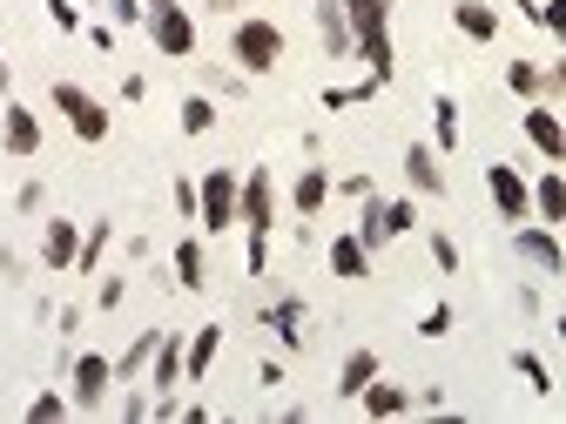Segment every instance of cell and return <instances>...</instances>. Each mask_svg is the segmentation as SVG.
I'll list each match as a JSON object with an SVG mask.
<instances>
[{
  "label": "cell",
  "instance_id": "obj_1",
  "mask_svg": "<svg viewBox=\"0 0 566 424\" xmlns=\"http://www.w3.org/2000/svg\"><path fill=\"white\" fill-rule=\"evenodd\" d=\"M243 230H250V276H263V263H270V230H276L270 169H250V176H243Z\"/></svg>",
  "mask_w": 566,
  "mask_h": 424
},
{
  "label": "cell",
  "instance_id": "obj_2",
  "mask_svg": "<svg viewBox=\"0 0 566 424\" xmlns=\"http://www.w3.org/2000/svg\"><path fill=\"white\" fill-rule=\"evenodd\" d=\"M142 28H149L156 54H169V61L196 54V14L182 8V0H142Z\"/></svg>",
  "mask_w": 566,
  "mask_h": 424
},
{
  "label": "cell",
  "instance_id": "obj_3",
  "mask_svg": "<svg viewBox=\"0 0 566 424\" xmlns=\"http://www.w3.org/2000/svg\"><path fill=\"white\" fill-rule=\"evenodd\" d=\"M196 189H202L196 223H202L209 236H223V230H237V223H243V176H237V169H209Z\"/></svg>",
  "mask_w": 566,
  "mask_h": 424
},
{
  "label": "cell",
  "instance_id": "obj_4",
  "mask_svg": "<svg viewBox=\"0 0 566 424\" xmlns=\"http://www.w3.org/2000/svg\"><path fill=\"white\" fill-rule=\"evenodd\" d=\"M230 54H237L243 75H270V67L283 61V28H276V21H237Z\"/></svg>",
  "mask_w": 566,
  "mask_h": 424
},
{
  "label": "cell",
  "instance_id": "obj_5",
  "mask_svg": "<svg viewBox=\"0 0 566 424\" xmlns=\"http://www.w3.org/2000/svg\"><path fill=\"white\" fill-rule=\"evenodd\" d=\"M54 108L67 115V128H75L82 141H108V108L82 82H54Z\"/></svg>",
  "mask_w": 566,
  "mask_h": 424
},
{
  "label": "cell",
  "instance_id": "obj_6",
  "mask_svg": "<svg viewBox=\"0 0 566 424\" xmlns=\"http://www.w3.org/2000/svg\"><path fill=\"white\" fill-rule=\"evenodd\" d=\"M513 250H520V263L539 269V276H559V269H566V243H559L553 223H520V230H513Z\"/></svg>",
  "mask_w": 566,
  "mask_h": 424
},
{
  "label": "cell",
  "instance_id": "obj_7",
  "mask_svg": "<svg viewBox=\"0 0 566 424\" xmlns=\"http://www.w3.org/2000/svg\"><path fill=\"white\" fill-rule=\"evenodd\" d=\"M485 189H492V209H500L506 223H526V216H533V182H526L513 162H492V169H485Z\"/></svg>",
  "mask_w": 566,
  "mask_h": 424
},
{
  "label": "cell",
  "instance_id": "obj_8",
  "mask_svg": "<svg viewBox=\"0 0 566 424\" xmlns=\"http://www.w3.org/2000/svg\"><path fill=\"white\" fill-rule=\"evenodd\" d=\"M108 384H115V364L88 350V358H75V391H67V398H75V411H82V417H95V411H102V398H108Z\"/></svg>",
  "mask_w": 566,
  "mask_h": 424
},
{
  "label": "cell",
  "instance_id": "obj_9",
  "mask_svg": "<svg viewBox=\"0 0 566 424\" xmlns=\"http://www.w3.org/2000/svg\"><path fill=\"white\" fill-rule=\"evenodd\" d=\"M520 128H526V141L546 156V162H566V121L553 115V108H539V102H526V115H520Z\"/></svg>",
  "mask_w": 566,
  "mask_h": 424
},
{
  "label": "cell",
  "instance_id": "obj_10",
  "mask_svg": "<svg viewBox=\"0 0 566 424\" xmlns=\"http://www.w3.org/2000/svg\"><path fill=\"white\" fill-rule=\"evenodd\" d=\"M0 149L8 156H41V115L8 102V115H0Z\"/></svg>",
  "mask_w": 566,
  "mask_h": 424
},
{
  "label": "cell",
  "instance_id": "obj_11",
  "mask_svg": "<svg viewBox=\"0 0 566 424\" xmlns=\"http://www.w3.org/2000/svg\"><path fill=\"white\" fill-rule=\"evenodd\" d=\"M317 41H324V54H331V61L358 54V34H350V14H344V0H317Z\"/></svg>",
  "mask_w": 566,
  "mask_h": 424
},
{
  "label": "cell",
  "instance_id": "obj_12",
  "mask_svg": "<svg viewBox=\"0 0 566 424\" xmlns=\"http://www.w3.org/2000/svg\"><path fill=\"white\" fill-rule=\"evenodd\" d=\"M217 350H223V324H202L189 337V350H182V384H202L209 364H217Z\"/></svg>",
  "mask_w": 566,
  "mask_h": 424
},
{
  "label": "cell",
  "instance_id": "obj_13",
  "mask_svg": "<svg viewBox=\"0 0 566 424\" xmlns=\"http://www.w3.org/2000/svg\"><path fill=\"white\" fill-rule=\"evenodd\" d=\"M405 182L418 195H446V169H439V149H424V141H411L405 149Z\"/></svg>",
  "mask_w": 566,
  "mask_h": 424
},
{
  "label": "cell",
  "instance_id": "obj_14",
  "mask_svg": "<svg viewBox=\"0 0 566 424\" xmlns=\"http://www.w3.org/2000/svg\"><path fill=\"white\" fill-rule=\"evenodd\" d=\"M331 276H344V283H365V276H371V250H365L358 230L331 243Z\"/></svg>",
  "mask_w": 566,
  "mask_h": 424
},
{
  "label": "cell",
  "instance_id": "obj_15",
  "mask_svg": "<svg viewBox=\"0 0 566 424\" xmlns=\"http://www.w3.org/2000/svg\"><path fill=\"white\" fill-rule=\"evenodd\" d=\"M75 256H82V230L54 216L48 236H41V263H48V269H75Z\"/></svg>",
  "mask_w": 566,
  "mask_h": 424
},
{
  "label": "cell",
  "instance_id": "obj_16",
  "mask_svg": "<svg viewBox=\"0 0 566 424\" xmlns=\"http://www.w3.org/2000/svg\"><path fill=\"white\" fill-rule=\"evenodd\" d=\"M533 216L553 223V230L566 223V176H559V169H546V176L533 182Z\"/></svg>",
  "mask_w": 566,
  "mask_h": 424
},
{
  "label": "cell",
  "instance_id": "obj_17",
  "mask_svg": "<svg viewBox=\"0 0 566 424\" xmlns=\"http://www.w3.org/2000/svg\"><path fill=\"white\" fill-rule=\"evenodd\" d=\"M452 28H459L465 41H492V34H500V8H485V0H459V8H452Z\"/></svg>",
  "mask_w": 566,
  "mask_h": 424
},
{
  "label": "cell",
  "instance_id": "obj_18",
  "mask_svg": "<svg viewBox=\"0 0 566 424\" xmlns=\"http://www.w3.org/2000/svg\"><path fill=\"white\" fill-rule=\"evenodd\" d=\"M358 404H365V417H405V411H411V391H405V384H378V378H371V384L358 391Z\"/></svg>",
  "mask_w": 566,
  "mask_h": 424
},
{
  "label": "cell",
  "instance_id": "obj_19",
  "mask_svg": "<svg viewBox=\"0 0 566 424\" xmlns=\"http://www.w3.org/2000/svg\"><path fill=\"white\" fill-rule=\"evenodd\" d=\"M350 34H391V0H344Z\"/></svg>",
  "mask_w": 566,
  "mask_h": 424
},
{
  "label": "cell",
  "instance_id": "obj_20",
  "mask_svg": "<svg viewBox=\"0 0 566 424\" xmlns=\"http://www.w3.org/2000/svg\"><path fill=\"white\" fill-rule=\"evenodd\" d=\"M182 350H189V343L163 330V343H156V378H149L156 391H176V384H182Z\"/></svg>",
  "mask_w": 566,
  "mask_h": 424
},
{
  "label": "cell",
  "instance_id": "obj_21",
  "mask_svg": "<svg viewBox=\"0 0 566 424\" xmlns=\"http://www.w3.org/2000/svg\"><path fill=\"white\" fill-rule=\"evenodd\" d=\"M371 378H378V350H350L344 371H337V391H344V398H358Z\"/></svg>",
  "mask_w": 566,
  "mask_h": 424
},
{
  "label": "cell",
  "instance_id": "obj_22",
  "mask_svg": "<svg viewBox=\"0 0 566 424\" xmlns=\"http://www.w3.org/2000/svg\"><path fill=\"white\" fill-rule=\"evenodd\" d=\"M156 343H163V330H142L122 358H115V384H122V378H142V364H156Z\"/></svg>",
  "mask_w": 566,
  "mask_h": 424
},
{
  "label": "cell",
  "instance_id": "obj_23",
  "mask_svg": "<svg viewBox=\"0 0 566 424\" xmlns=\"http://www.w3.org/2000/svg\"><path fill=\"white\" fill-rule=\"evenodd\" d=\"M291 202H297V216H317V209L331 202V176H324V169H304L297 189H291Z\"/></svg>",
  "mask_w": 566,
  "mask_h": 424
},
{
  "label": "cell",
  "instance_id": "obj_24",
  "mask_svg": "<svg viewBox=\"0 0 566 424\" xmlns=\"http://www.w3.org/2000/svg\"><path fill=\"white\" fill-rule=\"evenodd\" d=\"M263 324H270V330H276L283 343H291V350L304 343V330H297V324H304V304H297V297H283V304H270V310H263Z\"/></svg>",
  "mask_w": 566,
  "mask_h": 424
},
{
  "label": "cell",
  "instance_id": "obj_25",
  "mask_svg": "<svg viewBox=\"0 0 566 424\" xmlns=\"http://www.w3.org/2000/svg\"><path fill=\"white\" fill-rule=\"evenodd\" d=\"M506 88H513L520 102H539V95H546V67H539V61H506Z\"/></svg>",
  "mask_w": 566,
  "mask_h": 424
},
{
  "label": "cell",
  "instance_id": "obj_26",
  "mask_svg": "<svg viewBox=\"0 0 566 424\" xmlns=\"http://www.w3.org/2000/svg\"><path fill=\"white\" fill-rule=\"evenodd\" d=\"M176 283H182V290H202V283H209V263H202V243L196 236L176 243Z\"/></svg>",
  "mask_w": 566,
  "mask_h": 424
},
{
  "label": "cell",
  "instance_id": "obj_27",
  "mask_svg": "<svg viewBox=\"0 0 566 424\" xmlns=\"http://www.w3.org/2000/svg\"><path fill=\"white\" fill-rule=\"evenodd\" d=\"M358 236H365V250H385V243H391V230H385V202H378V189L365 195V216H358Z\"/></svg>",
  "mask_w": 566,
  "mask_h": 424
},
{
  "label": "cell",
  "instance_id": "obj_28",
  "mask_svg": "<svg viewBox=\"0 0 566 424\" xmlns=\"http://www.w3.org/2000/svg\"><path fill=\"white\" fill-rule=\"evenodd\" d=\"M432 128H439V149H459V102L452 95L432 102Z\"/></svg>",
  "mask_w": 566,
  "mask_h": 424
},
{
  "label": "cell",
  "instance_id": "obj_29",
  "mask_svg": "<svg viewBox=\"0 0 566 424\" xmlns=\"http://www.w3.org/2000/svg\"><path fill=\"white\" fill-rule=\"evenodd\" d=\"M217 128V108H209V95H189L182 102V135H209Z\"/></svg>",
  "mask_w": 566,
  "mask_h": 424
},
{
  "label": "cell",
  "instance_id": "obj_30",
  "mask_svg": "<svg viewBox=\"0 0 566 424\" xmlns=\"http://www.w3.org/2000/svg\"><path fill=\"white\" fill-rule=\"evenodd\" d=\"M75 411V398H61V391H41L34 404H28V424H54V417H67Z\"/></svg>",
  "mask_w": 566,
  "mask_h": 424
},
{
  "label": "cell",
  "instance_id": "obj_31",
  "mask_svg": "<svg viewBox=\"0 0 566 424\" xmlns=\"http://www.w3.org/2000/svg\"><path fill=\"white\" fill-rule=\"evenodd\" d=\"M108 236H115V223H95V230L82 236V256H75V269H95V263H102V250H108Z\"/></svg>",
  "mask_w": 566,
  "mask_h": 424
},
{
  "label": "cell",
  "instance_id": "obj_32",
  "mask_svg": "<svg viewBox=\"0 0 566 424\" xmlns=\"http://www.w3.org/2000/svg\"><path fill=\"white\" fill-rule=\"evenodd\" d=\"M513 371H520V378H526V384H533V391H539V398H546V391H553V378H546V364H539V358H533V350H513Z\"/></svg>",
  "mask_w": 566,
  "mask_h": 424
},
{
  "label": "cell",
  "instance_id": "obj_33",
  "mask_svg": "<svg viewBox=\"0 0 566 424\" xmlns=\"http://www.w3.org/2000/svg\"><path fill=\"white\" fill-rule=\"evenodd\" d=\"M378 95V82H358V88H324V108H358V102H371Z\"/></svg>",
  "mask_w": 566,
  "mask_h": 424
},
{
  "label": "cell",
  "instance_id": "obj_34",
  "mask_svg": "<svg viewBox=\"0 0 566 424\" xmlns=\"http://www.w3.org/2000/svg\"><path fill=\"white\" fill-rule=\"evenodd\" d=\"M539 28L566 47V0H539Z\"/></svg>",
  "mask_w": 566,
  "mask_h": 424
},
{
  "label": "cell",
  "instance_id": "obj_35",
  "mask_svg": "<svg viewBox=\"0 0 566 424\" xmlns=\"http://www.w3.org/2000/svg\"><path fill=\"white\" fill-rule=\"evenodd\" d=\"M424 243H432V263H439V269H446V276H452V269H459V243H452V236H446V230H432V236H424Z\"/></svg>",
  "mask_w": 566,
  "mask_h": 424
},
{
  "label": "cell",
  "instance_id": "obj_36",
  "mask_svg": "<svg viewBox=\"0 0 566 424\" xmlns=\"http://www.w3.org/2000/svg\"><path fill=\"white\" fill-rule=\"evenodd\" d=\"M411 223H418V209H411V202H385V230H391V236H405Z\"/></svg>",
  "mask_w": 566,
  "mask_h": 424
},
{
  "label": "cell",
  "instance_id": "obj_37",
  "mask_svg": "<svg viewBox=\"0 0 566 424\" xmlns=\"http://www.w3.org/2000/svg\"><path fill=\"white\" fill-rule=\"evenodd\" d=\"M122 417H128V424H142V417H156V398H149V391H128V398H122Z\"/></svg>",
  "mask_w": 566,
  "mask_h": 424
},
{
  "label": "cell",
  "instance_id": "obj_38",
  "mask_svg": "<svg viewBox=\"0 0 566 424\" xmlns=\"http://www.w3.org/2000/svg\"><path fill=\"white\" fill-rule=\"evenodd\" d=\"M176 209H182V216L196 223V209H202V189L189 182V176H176Z\"/></svg>",
  "mask_w": 566,
  "mask_h": 424
},
{
  "label": "cell",
  "instance_id": "obj_39",
  "mask_svg": "<svg viewBox=\"0 0 566 424\" xmlns=\"http://www.w3.org/2000/svg\"><path fill=\"white\" fill-rule=\"evenodd\" d=\"M446 330H452V310L432 304V310H424V324H418V337H446Z\"/></svg>",
  "mask_w": 566,
  "mask_h": 424
},
{
  "label": "cell",
  "instance_id": "obj_40",
  "mask_svg": "<svg viewBox=\"0 0 566 424\" xmlns=\"http://www.w3.org/2000/svg\"><path fill=\"white\" fill-rule=\"evenodd\" d=\"M48 14H54V28H61V34H75V28H82V14L67 8V0H48Z\"/></svg>",
  "mask_w": 566,
  "mask_h": 424
},
{
  "label": "cell",
  "instance_id": "obj_41",
  "mask_svg": "<svg viewBox=\"0 0 566 424\" xmlns=\"http://www.w3.org/2000/svg\"><path fill=\"white\" fill-rule=\"evenodd\" d=\"M108 14H115L122 28H135V21H142V0H108Z\"/></svg>",
  "mask_w": 566,
  "mask_h": 424
},
{
  "label": "cell",
  "instance_id": "obj_42",
  "mask_svg": "<svg viewBox=\"0 0 566 424\" xmlns=\"http://www.w3.org/2000/svg\"><path fill=\"white\" fill-rule=\"evenodd\" d=\"M546 88H566V61H553V67H546Z\"/></svg>",
  "mask_w": 566,
  "mask_h": 424
},
{
  "label": "cell",
  "instance_id": "obj_43",
  "mask_svg": "<svg viewBox=\"0 0 566 424\" xmlns=\"http://www.w3.org/2000/svg\"><path fill=\"white\" fill-rule=\"evenodd\" d=\"M209 8H223V14H230V8H243V0H209Z\"/></svg>",
  "mask_w": 566,
  "mask_h": 424
},
{
  "label": "cell",
  "instance_id": "obj_44",
  "mask_svg": "<svg viewBox=\"0 0 566 424\" xmlns=\"http://www.w3.org/2000/svg\"><path fill=\"white\" fill-rule=\"evenodd\" d=\"M8 82H14V75H8V61H0V95H8Z\"/></svg>",
  "mask_w": 566,
  "mask_h": 424
},
{
  "label": "cell",
  "instance_id": "obj_45",
  "mask_svg": "<svg viewBox=\"0 0 566 424\" xmlns=\"http://www.w3.org/2000/svg\"><path fill=\"white\" fill-rule=\"evenodd\" d=\"M559 343H566V317H559Z\"/></svg>",
  "mask_w": 566,
  "mask_h": 424
},
{
  "label": "cell",
  "instance_id": "obj_46",
  "mask_svg": "<svg viewBox=\"0 0 566 424\" xmlns=\"http://www.w3.org/2000/svg\"><path fill=\"white\" fill-rule=\"evenodd\" d=\"M559 243H566V223H559Z\"/></svg>",
  "mask_w": 566,
  "mask_h": 424
}]
</instances>
